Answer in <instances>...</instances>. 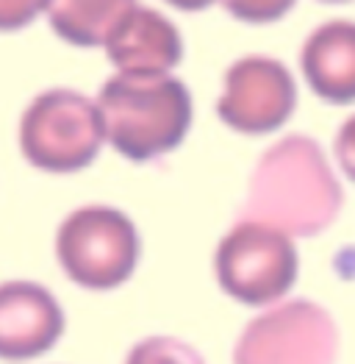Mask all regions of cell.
<instances>
[{
	"instance_id": "277c9868",
	"label": "cell",
	"mask_w": 355,
	"mask_h": 364,
	"mask_svg": "<svg viewBox=\"0 0 355 364\" xmlns=\"http://www.w3.org/2000/svg\"><path fill=\"white\" fill-rule=\"evenodd\" d=\"M139 231L125 212L89 203L61 220L56 259L78 287L114 289L125 284L139 262Z\"/></svg>"
},
{
	"instance_id": "52a82bcc",
	"label": "cell",
	"mask_w": 355,
	"mask_h": 364,
	"mask_svg": "<svg viewBox=\"0 0 355 364\" xmlns=\"http://www.w3.org/2000/svg\"><path fill=\"white\" fill-rule=\"evenodd\" d=\"M297 84L283 61L253 53L236 59L222 78L217 114L239 134H269L295 114Z\"/></svg>"
},
{
	"instance_id": "7c38bea8",
	"label": "cell",
	"mask_w": 355,
	"mask_h": 364,
	"mask_svg": "<svg viewBox=\"0 0 355 364\" xmlns=\"http://www.w3.org/2000/svg\"><path fill=\"white\" fill-rule=\"evenodd\" d=\"M125 364H206L203 356L175 336H148L136 342Z\"/></svg>"
},
{
	"instance_id": "6da1fadb",
	"label": "cell",
	"mask_w": 355,
	"mask_h": 364,
	"mask_svg": "<svg viewBox=\"0 0 355 364\" xmlns=\"http://www.w3.org/2000/svg\"><path fill=\"white\" fill-rule=\"evenodd\" d=\"M344 192L320 142L289 134L269 145L247 183L241 220H258L289 237H314L342 212Z\"/></svg>"
},
{
	"instance_id": "9a60e30c",
	"label": "cell",
	"mask_w": 355,
	"mask_h": 364,
	"mask_svg": "<svg viewBox=\"0 0 355 364\" xmlns=\"http://www.w3.org/2000/svg\"><path fill=\"white\" fill-rule=\"evenodd\" d=\"M333 153H336V161L344 170V176L355 181V114L339 125L336 139H333Z\"/></svg>"
},
{
	"instance_id": "e0dca14e",
	"label": "cell",
	"mask_w": 355,
	"mask_h": 364,
	"mask_svg": "<svg viewBox=\"0 0 355 364\" xmlns=\"http://www.w3.org/2000/svg\"><path fill=\"white\" fill-rule=\"evenodd\" d=\"M325 3H344V0H325Z\"/></svg>"
},
{
	"instance_id": "8992f818",
	"label": "cell",
	"mask_w": 355,
	"mask_h": 364,
	"mask_svg": "<svg viewBox=\"0 0 355 364\" xmlns=\"http://www.w3.org/2000/svg\"><path fill=\"white\" fill-rule=\"evenodd\" d=\"M339 331L322 306L280 301L244 326L234 364H336Z\"/></svg>"
},
{
	"instance_id": "3957f363",
	"label": "cell",
	"mask_w": 355,
	"mask_h": 364,
	"mask_svg": "<svg viewBox=\"0 0 355 364\" xmlns=\"http://www.w3.org/2000/svg\"><path fill=\"white\" fill-rule=\"evenodd\" d=\"M106 142L97 100L78 90L39 92L20 117V151L42 173H78Z\"/></svg>"
},
{
	"instance_id": "9c48e42d",
	"label": "cell",
	"mask_w": 355,
	"mask_h": 364,
	"mask_svg": "<svg viewBox=\"0 0 355 364\" xmlns=\"http://www.w3.org/2000/svg\"><path fill=\"white\" fill-rule=\"evenodd\" d=\"M103 48L117 73L131 75H167L183 59V39L175 23L139 3L119 20Z\"/></svg>"
},
{
	"instance_id": "5b68a950",
	"label": "cell",
	"mask_w": 355,
	"mask_h": 364,
	"mask_svg": "<svg viewBox=\"0 0 355 364\" xmlns=\"http://www.w3.org/2000/svg\"><path fill=\"white\" fill-rule=\"evenodd\" d=\"M214 273L219 287L239 304H280L300 273L295 237L275 225L239 217L217 245Z\"/></svg>"
},
{
	"instance_id": "30bf717a",
	"label": "cell",
	"mask_w": 355,
	"mask_h": 364,
	"mask_svg": "<svg viewBox=\"0 0 355 364\" xmlns=\"http://www.w3.org/2000/svg\"><path fill=\"white\" fill-rule=\"evenodd\" d=\"M302 78L327 103L355 100V23L327 20L311 31L300 50Z\"/></svg>"
},
{
	"instance_id": "2e32d148",
	"label": "cell",
	"mask_w": 355,
	"mask_h": 364,
	"mask_svg": "<svg viewBox=\"0 0 355 364\" xmlns=\"http://www.w3.org/2000/svg\"><path fill=\"white\" fill-rule=\"evenodd\" d=\"M167 3L180 9V11H203V9H208L217 0H167Z\"/></svg>"
},
{
	"instance_id": "4fadbf2b",
	"label": "cell",
	"mask_w": 355,
	"mask_h": 364,
	"mask_svg": "<svg viewBox=\"0 0 355 364\" xmlns=\"http://www.w3.org/2000/svg\"><path fill=\"white\" fill-rule=\"evenodd\" d=\"M231 17L241 23H275L292 11L297 0H219Z\"/></svg>"
},
{
	"instance_id": "ba28073f",
	"label": "cell",
	"mask_w": 355,
	"mask_h": 364,
	"mask_svg": "<svg viewBox=\"0 0 355 364\" xmlns=\"http://www.w3.org/2000/svg\"><path fill=\"white\" fill-rule=\"evenodd\" d=\"M64 334V311L50 289L33 281L0 284V359L28 362Z\"/></svg>"
},
{
	"instance_id": "8fae6325",
	"label": "cell",
	"mask_w": 355,
	"mask_h": 364,
	"mask_svg": "<svg viewBox=\"0 0 355 364\" xmlns=\"http://www.w3.org/2000/svg\"><path fill=\"white\" fill-rule=\"evenodd\" d=\"M136 6V0H50L48 23L70 45L97 48Z\"/></svg>"
},
{
	"instance_id": "5bb4252c",
	"label": "cell",
	"mask_w": 355,
	"mask_h": 364,
	"mask_svg": "<svg viewBox=\"0 0 355 364\" xmlns=\"http://www.w3.org/2000/svg\"><path fill=\"white\" fill-rule=\"evenodd\" d=\"M48 9L50 0H0V31L26 28Z\"/></svg>"
},
{
	"instance_id": "7a4b0ae2",
	"label": "cell",
	"mask_w": 355,
	"mask_h": 364,
	"mask_svg": "<svg viewBox=\"0 0 355 364\" xmlns=\"http://www.w3.org/2000/svg\"><path fill=\"white\" fill-rule=\"evenodd\" d=\"M106 142L131 161L175 151L192 128V92L175 75L114 73L94 97Z\"/></svg>"
}]
</instances>
